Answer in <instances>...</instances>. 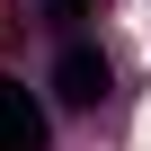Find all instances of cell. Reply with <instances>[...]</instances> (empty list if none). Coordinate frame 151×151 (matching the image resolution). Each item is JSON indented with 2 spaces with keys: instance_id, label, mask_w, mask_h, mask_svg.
<instances>
[{
  "instance_id": "obj_1",
  "label": "cell",
  "mask_w": 151,
  "mask_h": 151,
  "mask_svg": "<svg viewBox=\"0 0 151 151\" xmlns=\"http://www.w3.org/2000/svg\"><path fill=\"white\" fill-rule=\"evenodd\" d=\"M53 89H62L71 107H98V98H107V62H98L89 45H62V62H53Z\"/></svg>"
},
{
  "instance_id": "obj_2",
  "label": "cell",
  "mask_w": 151,
  "mask_h": 151,
  "mask_svg": "<svg viewBox=\"0 0 151 151\" xmlns=\"http://www.w3.org/2000/svg\"><path fill=\"white\" fill-rule=\"evenodd\" d=\"M0 151H45V116L18 80H0Z\"/></svg>"
},
{
  "instance_id": "obj_3",
  "label": "cell",
  "mask_w": 151,
  "mask_h": 151,
  "mask_svg": "<svg viewBox=\"0 0 151 151\" xmlns=\"http://www.w3.org/2000/svg\"><path fill=\"white\" fill-rule=\"evenodd\" d=\"M45 9H53V18H80V9H89V0H45Z\"/></svg>"
}]
</instances>
